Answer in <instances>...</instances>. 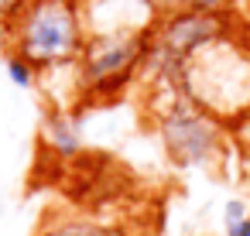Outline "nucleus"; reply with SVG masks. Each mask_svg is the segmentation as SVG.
Here are the masks:
<instances>
[{
  "instance_id": "4",
  "label": "nucleus",
  "mask_w": 250,
  "mask_h": 236,
  "mask_svg": "<svg viewBox=\"0 0 250 236\" xmlns=\"http://www.w3.org/2000/svg\"><path fill=\"white\" fill-rule=\"evenodd\" d=\"M165 140L178 161H202L212 151L216 134H212V123L206 120V113L178 106L165 120Z\"/></svg>"
},
{
  "instance_id": "8",
  "label": "nucleus",
  "mask_w": 250,
  "mask_h": 236,
  "mask_svg": "<svg viewBox=\"0 0 250 236\" xmlns=\"http://www.w3.org/2000/svg\"><path fill=\"white\" fill-rule=\"evenodd\" d=\"M52 140H55V147H62V151H76V147H79V137H76L72 130H65V127H52Z\"/></svg>"
},
{
  "instance_id": "10",
  "label": "nucleus",
  "mask_w": 250,
  "mask_h": 236,
  "mask_svg": "<svg viewBox=\"0 0 250 236\" xmlns=\"http://www.w3.org/2000/svg\"><path fill=\"white\" fill-rule=\"evenodd\" d=\"M24 4V0H0V18H7V14H14L18 7Z\"/></svg>"
},
{
  "instance_id": "5",
  "label": "nucleus",
  "mask_w": 250,
  "mask_h": 236,
  "mask_svg": "<svg viewBox=\"0 0 250 236\" xmlns=\"http://www.w3.org/2000/svg\"><path fill=\"white\" fill-rule=\"evenodd\" d=\"M45 236H127L120 229H106V226H89V222H69V226H55Z\"/></svg>"
},
{
  "instance_id": "1",
  "label": "nucleus",
  "mask_w": 250,
  "mask_h": 236,
  "mask_svg": "<svg viewBox=\"0 0 250 236\" xmlns=\"http://www.w3.org/2000/svg\"><path fill=\"white\" fill-rule=\"evenodd\" d=\"M182 79L188 86V93L216 110V113H229L243 103V96L250 93V69L243 59H236L223 41L219 35L209 38L206 45H199L182 65Z\"/></svg>"
},
{
  "instance_id": "2",
  "label": "nucleus",
  "mask_w": 250,
  "mask_h": 236,
  "mask_svg": "<svg viewBox=\"0 0 250 236\" xmlns=\"http://www.w3.org/2000/svg\"><path fill=\"white\" fill-rule=\"evenodd\" d=\"M21 55L31 65L69 62L79 52V18L69 0H35L18 28Z\"/></svg>"
},
{
  "instance_id": "6",
  "label": "nucleus",
  "mask_w": 250,
  "mask_h": 236,
  "mask_svg": "<svg viewBox=\"0 0 250 236\" xmlns=\"http://www.w3.org/2000/svg\"><path fill=\"white\" fill-rule=\"evenodd\" d=\"M226 236H250V216L240 202L226 205Z\"/></svg>"
},
{
  "instance_id": "9",
  "label": "nucleus",
  "mask_w": 250,
  "mask_h": 236,
  "mask_svg": "<svg viewBox=\"0 0 250 236\" xmlns=\"http://www.w3.org/2000/svg\"><path fill=\"white\" fill-rule=\"evenodd\" d=\"M182 4H185L188 11H219L223 0H182Z\"/></svg>"
},
{
  "instance_id": "3",
  "label": "nucleus",
  "mask_w": 250,
  "mask_h": 236,
  "mask_svg": "<svg viewBox=\"0 0 250 236\" xmlns=\"http://www.w3.org/2000/svg\"><path fill=\"white\" fill-rule=\"evenodd\" d=\"M144 59V35H100L86 55V76L93 86H113L130 76V69Z\"/></svg>"
},
{
  "instance_id": "7",
  "label": "nucleus",
  "mask_w": 250,
  "mask_h": 236,
  "mask_svg": "<svg viewBox=\"0 0 250 236\" xmlns=\"http://www.w3.org/2000/svg\"><path fill=\"white\" fill-rule=\"evenodd\" d=\"M7 72H11V79L21 82V86L31 82V62H28L24 55H21V59H11V62H7Z\"/></svg>"
}]
</instances>
